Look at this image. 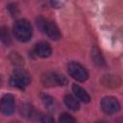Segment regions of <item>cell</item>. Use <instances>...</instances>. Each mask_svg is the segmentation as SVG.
<instances>
[{
    "mask_svg": "<svg viewBox=\"0 0 123 123\" xmlns=\"http://www.w3.org/2000/svg\"><path fill=\"white\" fill-rule=\"evenodd\" d=\"M13 34L17 40L26 42L33 36V28L31 23L26 19H19L13 25Z\"/></svg>",
    "mask_w": 123,
    "mask_h": 123,
    "instance_id": "obj_1",
    "label": "cell"
},
{
    "mask_svg": "<svg viewBox=\"0 0 123 123\" xmlns=\"http://www.w3.org/2000/svg\"><path fill=\"white\" fill-rule=\"evenodd\" d=\"M31 82L30 74L24 69H15L11 76V85L17 88H25Z\"/></svg>",
    "mask_w": 123,
    "mask_h": 123,
    "instance_id": "obj_2",
    "label": "cell"
},
{
    "mask_svg": "<svg viewBox=\"0 0 123 123\" xmlns=\"http://www.w3.org/2000/svg\"><path fill=\"white\" fill-rule=\"evenodd\" d=\"M67 71L69 75L78 82H85L88 78V73L86 69L82 64L76 62H69V64L67 65Z\"/></svg>",
    "mask_w": 123,
    "mask_h": 123,
    "instance_id": "obj_3",
    "label": "cell"
},
{
    "mask_svg": "<svg viewBox=\"0 0 123 123\" xmlns=\"http://www.w3.org/2000/svg\"><path fill=\"white\" fill-rule=\"evenodd\" d=\"M42 84L45 86H64L66 80L63 76L58 75L54 72H46L41 76Z\"/></svg>",
    "mask_w": 123,
    "mask_h": 123,
    "instance_id": "obj_4",
    "label": "cell"
},
{
    "mask_svg": "<svg viewBox=\"0 0 123 123\" xmlns=\"http://www.w3.org/2000/svg\"><path fill=\"white\" fill-rule=\"evenodd\" d=\"M101 108L104 112L108 114H112L120 110V104L115 97L106 96L101 101Z\"/></svg>",
    "mask_w": 123,
    "mask_h": 123,
    "instance_id": "obj_5",
    "label": "cell"
},
{
    "mask_svg": "<svg viewBox=\"0 0 123 123\" xmlns=\"http://www.w3.org/2000/svg\"><path fill=\"white\" fill-rule=\"evenodd\" d=\"M0 111L4 115H11L14 111V97L12 94L4 95L0 100Z\"/></svg>",
    "mask_w": 123,
    "mask_h": 123,
    "instance_id": "obj_6",
    "label": "cell"
},
{
    "mask_svg": "<svg viewBox=\"0 0 123 123\" xmlns=\"http://www.w3.org/2000/svg\"><path fill=\"white\" fill-rule=\"evenodd\" d=\"M43 29H44L45 34L53 40H59L62 37L58 26L54 22H45Z\"/></svg>",
    "mask_w": 123,
    "mask_h": 123,
    "instance_id": "obj_7",
    "label": "cell"
},
{
    "mask_svg": "<svg viewBox=\"0 0 123 123\" xmlns=\"http://www.w3.org/2000/svg\"><path fill=\"white\" fill-rule=\"evenodd\" d=\"M35 53L40 58H48L52 54V48L46 41H40L35 46Z\"/></svg>",
    "mask_w": 123,
    "mask_h": 123,
    "instance_id": "obj_8",
    "label": "cell"
},
{
    "mask_svg": "<svg viewBox=\"0 0 123 123\" xmlns=\"http://www.w3.org/2000/svg\"><path fill=\"white\" fill-rule=\"evenodd\" d=\"M72 90L75 94V96L77 97V99L81 100L82 102H85V103H89L90 102V96L88 95V93L83 88L81 87L80 86L78 85H73L72 86Z\"/></svg>",
    "mask_w": 123,
    "mask_h": 123,
    "instance_id": "obj_9",
    "label": "cell"
},
{
    "mask_svg": "<svg viewBox=\"0 0 123 123\" xmlns=\"http://www.w3.org/2000/svg\"><path fill=\"white\" fill-rule=\"evenodd\" d=\"M102 83L104 86L108 87H117L121 84V80L118 76L116 75H106L103 77Z\"/></svg>",
    "mask_w": 123,
    "mask_h": 123,
    "instance_id": "obj_10",
    "label": "cell"
},
{
    "mask_svg": "<svg viewBox=\"0 0 123 123\" xmlns=\"http://www.w3.org/2000/svg\"><path fill=\"white\" fill-rule=\"evenodd\" d=\"M63 101H64L65 106H66L68 109L72 110V111H78L79 108H80V104H79L78 100H77L75 97H73L71 94H66V95L64 96Z\"/></svg>",
    "mask_w": 123,
    "mask_h": 123,
    "instance_id": "obj_11",
    "label": "cell"
},
{
    "mask_svg": "<svg viewBox=\"0 0 123 123\" xmlns=\"http://www.w3.org/2000/svg\"><path fill=\"white\" fill-rule=\"evenodd\" d=\"M0 40L6 45L11 44V41H12L11 40V36H10L9 30L6 27L0 28Z\"/></svg>",
    "mask_w": 123,
    "mask_h": 123,
    "instance_id": "obj_12",
    "label": "cell"
},
{
    "mask_svg": "<svg viewBox=\"0 0 123 123\" xmlns=\"http://www.w3.org/2000/svg\"><path fill=\"white\" fill-rule=\"evenodd\" d=\"M60 123H76L75 119L68 113H62L61 114L60 118H59Z\"/></svg>",
    "mask_w": 123,
    "mask_h": 123,
    "instance_id": "obj_13",
    "label": "cell"
},
{
    "mask_svg": "<svg viewBox=\"0 0 123 123\" xmlns=\"http://www.w3.org/2000/svg\"><path fill=\"white\" fill-rule=\"evenodd\" d=\"M92 56H93V57H96V56H97V58H93V59H94L95 63H97L98 65H102V64L105 63V62H104V60H103L102 56L100 55V52L97 50V48H94V50H93V52H92Z\"/></svg>",
    "mask_w": 123,
    "mask_h": 123,
    "instance_id": "obj_14",
    "label": "cell"
},
{
    "mask_svg": "<svg viewBox=\"0 0 123 123\" xmlns=\"http://www.w3.org/2000/svg\"><path fill=\"white\" fill-rule=\"evenodd\" d=\"M40 121H41V123H56L54 118L51 115H46V114L41 116Z\"/></svg>",
    "mask_w": 123,
    "mask_h": 123,
    "instance_id": "obj_15",
    "label": "cell"
},
{
    "mask_svg": "<svg viewBox=\"0 0 123 123\" xmlns=\"http://www.w3.org/2000/svg\"><path fill=\"white\" fill-rule=\"evenodd\" d=\"M42 100H43L44 104H45L46 106H48V107H51V106L53 105V103H54V99L51 98V97L48 96V95H43V96H42Z\"/></svg>",
    "mask_w": 123,
    "mask_h": 123,
    "instance_id": "obj_16",
    "label": "cell"
},
{
    "mask_svg": "<svg viewBox=\"0 0 123 123\" xmlns=\"http://www.w3.org/2000/svg\"><path fill=\"white\" fill-rule=\"evenodd\" d=\"M8 9H9L10 12L12 13V15L14 16V15L18 14V9H17L16 5H14V4H10V5L8 6Z\"/></svg>",
    "mask_w": 123,
    "mask_h": 123,
    "instance_id": "obj_17",
    "label": "cell"
},
{
    "mask_svg": "<svg viewBox=\"0 0 123 123\" xmlns=\"http://www.w3.org/2000/svg\"><path fill=\"white\" fill-rule=\"evenodd\" d=\"M1 84H2V80H1V78H0V86H1Z\"/></svg>",
    "mask_w": 123,
    "mask_h": 123,
    "instance_id": "obj_18",
    "label": "cell"
},
{
    "mask_svg": "<svg viewBox=\"0 0 123 123\" xmlns=\"http://www.w3.org/2000/svg\"><path fill=\"white\" fill-rule=\"evenodd\" d=\"M12 123H18V122H12Z\"/></svg>",
    "mask_w": 123,
    "mask_h": 123,
    "instance_id": "obj_19",
    "label": "cell"
}]
</instances>
